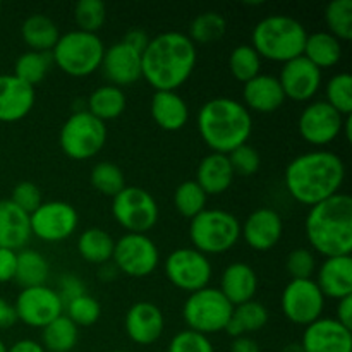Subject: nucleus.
<instances>
[{"mask_svg": "<svg viewBox=\"0 0 352 352\" xmlns=\"http://www.w3.org/2000/svg\"><path fill=\"white\" fill-rule=\"evenodd\" d=\"M241 237V222L227 210L205 208L189 220V239L203 254H222Z\"/></svg>", "mask_w": 352, "mask_h": 352, "instance_id": "7", "label": "nucleus"}, {"mask_svg": "<svg viewBox=\"0 0 352 352\" xmlns=\"http://www.w3.org/2000/svg\"><path fill=\"white\" fill-rule=\"evenodd\" d=\"M315 282L325 298L339 301L352 296V258H325L322 267L318 268V278Z\"/></svg>", "mask_w": 352, "mask_h": 352, "instance_id": "24", "label": "nucleus"}, {"mask_svg": "<svg viewBox=\"0 0 352 352\" xmlns=\"http://www.w3.org/2000/svg\"><path fill=\"white\" fill-rule=\"evenodd\" d=\"M21 34L28 47L34 52H52L60 38L57 24L45 14L26 17L21 26Z\"/></svg>", "mask_w": 352, "mask_h": 352, "instance_id": "31", "label": "nucleus"}, {"mask_svg": "<svg viewBox=\"0 0 352 352\" xmlns=\"http://www.w3.org/2000/svg\"><path fill=\"white\" fill-rule=\"evenodd\" d=\"M230 74L241 82L256 78L261 69V57L251 45H239L229 55Z\"/></svg>", "mask_w": 352, "mask_h": 352, "instance_id": "39", "label": "nucleus"}, {"mask_svg": "<svg viewBox=\"0 0 352 352\" xmlns=\"http://www.w3.org/2000/svg\"><path fill=\"white\" fill-rule=\"evenodd\" d=\"M302 57L308 58L320 71L325 67H333L336 64H339L340 57H342V45L329 31H316L306 38Z\"/></svg>", "mask_w": 352, "mask_h": 352, "instance_id": "30", "label": "nucleus"}, {"mask_svg": "<svg viewBox=\"0 0 352 352\" xmlns=\"http://www.w3.org/2000/svg\"><path fill=\"white\" fill-rule=\"evenodd\" d=\"M52 65H54L52 52L28 50L17 57L16 65H14V76L34 88L47 78Z\"/></svg>", "mask_w": 352, "mask_h": 352, "instance_id": "35", "label": "nucleus"}, {"mask_svg": "<svg viewBox=\"0 0 352 352\" xmlns=\"http://www.w3.org/2000/svg\"><path fill=\"white\" fill-rule=\"evenodd\" d=\"M230 352H260V346H258V342L254 339L243 336L232 340V344H230Z\"/></svg>", "mask_w": 352, "mask_h": 352, "instance_id": "54", "label": "nucleus"}, {"mask_svg": "<svg viewBox=\"0 0 352 352\" xmlns=\"http://www.w3.org/2000/svg\"><path fill=\"white\" fill-rule=\"evenodd\" d=\"M91 186L102 195L113 198L126 188V177L124 172L112 162H100L93 167L89 174Z\"/></svg>", "mask_w": 352, "mask_h": 352, "instance_id": "40", "label": "nucleus"}, {"mask_svg": "<svg viewBox=\"0 0 352 352\" xmlns=\"http://www.w3.org/2000/svg\"><path fill=\"white\" fill-rule=\"evenodd\" d=\"M241 234L251 250L270 251L282 239L284 222L274 208H258L244 220Z\"/></svg>", "mask_w": 352, "mask_h": 352, "instance_id": "21", "label": "nucleus"}, {"mask_svg": "<svg viewBox=\"0 0 352 352\" xmlns=\"http://www.w3.org/2000/svg\"><path fill=\"white\" fill-rule=\"evenodd\" d=\"M219 291L226 296L227 301L232 306L251 301L258 291L256 272L250 265L241 263V261L229 265L220 278Z\"/></svg>", "mask_w": 352, "mask_h": 352, "instance_id": "25", "label": "nucleus"}, {"mask_svg": "<svg viewBox=\"0 0 352 352\" xmlns=\"http://www.w3.org/2000/svg\"><path fill=\"white\" fill-rule=\"evenodd\" d=\"M100 69L110 81V85L117 86V88L134 85L143 78L141 76V54L124 41H117L112 47L107 48Z\"/></svg>", "mask_w": 352, "mask_h": 352, "instance_id": "19", "label": "nucleus"}, {"mask_svg": "<svg viewBox=\"0 0 352 352\" xmlns=\"http://www.w3.org/2000/svg\"><path fill=\"white\" fill-rule=\"evenodd\" d=\"M30 237V215L10 199H0V248L17 251L26 246Z\"/></svg>", "mask_w": 352, "mask_h": 352, "instance_id": "26", "label": "nucleus"}, {"mask_svg": "<svg viewBox=\"0 0 352 352\" xmlns=\"http://www.w3.org/2000/svg\"><path fill=\"white\" fill-rule=\"evenodd\" d=\"M79 213L67 201H45L30 215L31 236L45 243H60L76 232Z\"/></svg>", "mask_w": 352, "mask_h": 352, "instance_id": "13", "label": "nucleus"}, {"mask_svg": "<svg viewBox=\"0 0 352 352\" xmlns=\"http://www.w3.org/2000/svg\"><path fill=\"white\" fill-rule=\"evenodd\" d=\"M206 192L196 181H184L174 192V206L184 219H195L206 208Z\"/></svg>", "mask_w": 352, "mask_h": 352, "instance_id": "38", "label": "nucleus"}, {"mask_svg": "<svg viewBox=\"0 0 352 352\" xmlns=\"http://www.w3.org/2000/svg\"><path fill=\"white\" fill-rule=\"evenodd\" d=\"M346 179L344 160L333 151H308L285 167L284 182L289 195L302 205L315 206L339 195Z\"/></svg>", "mask_w": 352, "mask_h": 352, "instance_id": "2", "label": "nucleus"}, {"mask_svg": "<svg viewBox=\"0 0 352 352\" xmlns=\"http://www.w3.org/2000/svg\"><path fill=\"white\" fill-rule=\"evenodd\" d=\"M116 241L107 230L100 227L86 229L78 239V251L81 258L93 265H105L112 260Z\"/></svg>", "mask_w": 352, "mask_h": 352, "instance_id": "32", "label": "nucleus"}, {"mask_svg": "<svg viewBox=\"0 0 352 352\" xmlns=\"http://www.w3.org/2000/svg\"><path fill=\"white\" fill-rule=\"evenodd\" d=\"M325 95L330 107L342 113L344 117L352 116V76L349 72H339L329 79Z\"/></svg>", "mask_w": 352, "mask_h": 352, "instance_id": "42", "label": "nucleus"}, {"mask_svg": "<svg viewBox=\"0 0 352 352\" xmlns=\"http://www.w3.org/2000/svg\"><path fill=\"white\" fill-rule=\"evenodd\" d=\"M107 141V126L88 112L78 110L62 126L58 143L72 160H88L98 155Z\"/></svg>", "mask_w": 352, "mask_h": 352, "instance_id": "9", "label": "nucleus"}, {"mask_svg": "<svg viewBox=\"0 0 352 352\" xmlns=\"http://www.w3.org/2000/svg\"><path fill=\"white\" fill-rule=\"evenodd\" d=\"M122 41L129 45V47H133L134 50L140 52V54H143L144 48L150 43V36H148L146 31L141 30V28H133V30L127 31Z\"/></svg>", "mask_w": 352, "mask_h": 352, "instance_id": "51", "label": "nucleus"}, {"mask_svg": "<svg viewBox=\"0 0 352 352\" xmlns=\"http://www.w3.org/2000/svg\"><path fill=\"white\" fill-rule=\"evenodd\" d=\"M226 17L220 12H215V10H206V12L199 14L192 19L188 36L191 38L195 45H208L213 43V41H219L226 34Z\"/></svg>", "mask_w": 352, "mask_h": 352, "instance_id": "37", "label": "nucleus"}, {"mask_svg": "<svg viewBox=\"0 0 352 352\" xmlns=\"http://www.w3.org/2000/svg\"><path fill=\"white\" fill-rule=\"evenodd\" d=\"M112 260L124 275L143 278L153 274L160 263V251L146 234H124L113 246Z\"/></svg>", "mask_w": 352, "mask_h": 352, "instance_id": "11", "label": "nucleus"}, {"mask_svg": "<svg viewBox=\"0 0 352 352\" xmlns=\"http://www.w3.org/2000/svg\"><path fill=\"white\" fill-rule=\"evenodd\" d=\"M10 201L17 206V208L23 210L24 213L31 215L38 206L41 205V192L38 189L36 184L30 181H23L12 189V196H10Z\"/></svg>", "mask_w": 352, "mask_h": 352, "instance_id": "48", "label": "nucleus"}, {"mask_svg": "<svg viewBox=\"0 0 352 352\" xmlns=\"http://www.w3.org/2000/svg\"><path fill=\"white\" fill-rule=\"evenodd\" d=\"M107 19V7L102 0H79L74 6V21L78 30L95 33L102 30Z\"/></svg>", "mask_w": 352, "mask_h": 352, "instance_id": "44", "label": "nucleus"}, {"mask_svg": "<svg viewBox=\"0 0 352 352\" xmlns=\"http://www.w3.org/2000/svg\"><path fill=\"white\" fill-rule=\"evenodd\" d=\"M17 320L34 329H45L48 323L64 315V301L55 289L47 285L23 289L14 302Z\"/></svg>", "mask_w": 352, "mask_h": 352, "instance_id": "15", "label": "nucleus"}, {"mask_svg": "<svg viewBox=\"0 0 352 352\" xmlns=\"http://www.w3.org/2000/svg\"><path fill=\"white\" fill-rule=\"evenodd\" d=\"M34 88L14 74H0V120L16 122L24 119L34 105Z\"/></svg>", "mask_w": 352, "mask_h": 352, "instance_id": "22", "label": "nucleus"}, {"mask_svg": "<svg viewBox=\"0 0 352 352\" xmlns=\"http://www.w3.org/2000/svg\"><path fill=\"white\" fill-rule=\"evenodd\" d=\"M336 320L340 323V325H344L346 329L352 330V296L339 299Z\"/></svg>", "mask_w": 352, "mask_h": 352, "instance_id": "52", "label": "nucleus"}, {"mask_svg": "<svg viewBox=\"0 0 352 352\" xmlns=\"http://www.w3.org/2000/svg\"><path fill=\"white\" fill-rule=\"evenodd\" d=\"M50 275V265L47 258L34 250H23L17 253V267L14 280L23 289L45 285Z\"/></svg>", "mask_w": 352, "mask_h": 352, "instance_id": "34", "label": "nucleus"}, {"mask_svg": "<svg viewBox=\"0 0 352 352\" xmlns=\"http://www.w3.org/2000/svg\"><path fill=\"white\" fill-rule=\"evenodd\" d=\"M43 349L50 352H69L76 347L79 339V330L65 315L58 316L45 329H41Z\"/></svg>", "mask_w": 352, "mask_h": 352, "instance_id": "36", "label": "nucleus"}, {"mask_svg": "<svg viewBox=\"0 0 352 352\" xmlns=\"http://www.w3.org/2000/svg\"><path fill=\"white\" fill-rule=\"evenodd\" d=\"M277 79L285 98L294 102H308L322 86V71L308 58L299 55L282 65L280 76Z\"/></svg>", "mask_w": 352, "mask_h": 352, "instance_id": "17", "label": "nucleus"}, {"mask_svg": "<svg viewBox=\"0 0 352 352\" xmlns=\"http://www.w3.org/2000/svg\"><path fill=\"white\" fill-rule=\"evenodd\" d=\"M7 352H45V349L41 344L36 342V340L23 339L19 340V342L14 344L10 349H7Z\"/></svg>", "mask_w": 352, "mask_h": 352, "instance_id": "55", "label": "nucleus"}, {"mask_svg": "<svg viewBox=\"0 0 352 352\" xmlns=\"http://www.w3.org/2000/svg\"><path fill=\"white\" fill-rule=\"evenodd\" d=\"M306 237L325 258L351 256L352 198L346 192L332 196L309 208L305 222Z\"/></svg>", "mask_w": 352, "mask_h": 352, "instance_id": "3", "label": "nucleus"}, {"mask_svg": "<svg viewBox=\"0 0 352 352\" xmlns=\"http://www.w3.org/2000/svg\"><path fill=\"white\" fill-rule=\"evenodd\" d=\"M243 98V105L258 113L275 112L285 102V95L278 79L268 74H258L256 78L244 82Z\"/></svg>", "mask_w": 352, "mask_h": 352, "instance_id": "23", "label": "nucleus"}, {"mask_svg": "<svg viewBox=\"0 0 352 352\" xmlns=\"http://www.w3.org/2000/svg\"><path fill=\"white\" fill-rule=\"evenodd\" d=\"M234 174L229 157L223 153H210L199 162L196 179L199 188L208 195H222L232 186Z\"/></svg>", "mask_w": 352, "mask_h": 352, "instance_id": "27", "label": "nucleus"}, {"mask_svg": "<svg viewBox=\"0 0 352 352\" xmlns=\"http://www.w3.org/2000/svg\"><path fill=\"white\" fill-rule=\"evenodd\" d=\"M0 352H7V346L2 342V339H0Z\"/></svg>", "mask_w": 352, "mask_h": 352, "instance_id": "57", "label": "nucleus"}, {"mask_svg": "<svg viewBox=\"0 0 352 352\" xmlns=\"http://www.w3.org/2000/svg\"><path fill=\"white\" fill-rule=\"evenodd\" d=\"M126 333L134 344L150 346L155 344L164 333L165 318L162 309L155 302L140 301L134 302L126 313L124 320Z\"/></svg>", "mask_w": 352, "mask_h": 352, "instance_id": "20", "label": "nucleus"}, {"mask_svg": "<svg viewBox=\"0 0 352 352\" xmlns=\"http://www.w3.org/2000/svg\"><path fill=\"white\" fill-rule=\"evenodd\" d=\"M17 267V251L0 248V284L14 280Z\"/></svg>", "mask_w": 352, "mask_h": 352, "instance_id": "50", "label": "nucleus"}, {"mask_svg": "<svg viewBox=\"0 0 352 352\" xmlns=\"http://www.w3.org/2000/svg\"><path fill=\"white\" fill-rule=\"evenodd\" d=\"M57 292H58V296H60L62 301H64V306H65V302H69L71 299L86 294V287L78 277H74V275L69 274V275H64V277L58 280V291Z\"/></svg>", "mask_w": 352, "mask_h": 352, "instance_id": "49", "label": "nucleus"}, {"mask_svg": "<svg viewBox=\"0 0 352 352\" xmlns=\"http://www.w3.org/2000/svg\"><path fill=\"white\" fill-rule=\"evenodd\" d=\"M306 28L298 19L284 14L263 17L251 33V47L260 57L274 62H285L302 55L305 48Z\"/></svg>", "mask_w": 352, "mask_h": 352, "instance_id": "5", "label": "nucleus"}, {"mask_svg": "<svg viewBox=\"0 0 352 352\" xmlns=\"http://www.w3.org/2000/svg\"><path fill=\"white\" fill-rule=\"evenodd\" d=\"M17 322L16 309L7 299L0 298V329H9Z\"/></svg>", "mask_w": 352, "mask_h": 352, "instance_id": "53", "label": "nucleus"}, {"mask_svg": "<svg viewBox=\"0 0 352 352\" xmlns=\"http://www.w3.org/2000/svg\"><path fill=\"white\" fill-rule=\"evenodd\" d=\"M64 311L65 316L76 327H89L98 322L100 315H102V306H100V302L95 298L82 294L65 302Z\"/></svg>", "mask_w": 352, "mask_h": 352, "instance_id": "43", "label": "nucleus"}, {"mask_svg": "<svg viewBox=\"0 0 352 352\" xmlns=\"http://www.w3.org/2000/svg\"><path fill=\"white\" fill-rule=\"evenodd\" d=\"M112 352H131V351H112Z\"/></svg>", "mask_w": 352, "mask_h": 352, "instance_id": "58", "label": "nucleus"}, {"mask_svg": "<svg viewBox=\"0 0 352 352\" xmlns=\"http://www.w3.org/2000/svg\"><path fill=\"white\" fill-rule=\"evenodd\" d=\"M105 45L95 33L72 30L60 34L52 50V58L58 69L74 78L93 74L102 65Z\"/></svg>", "mask_w": 352, "mask_h": 352, "instance_id": "6", "label": "nucleus"}, {"mask_svg": "<svg viewBox=\"0 0 352 352\" xmlns=\"http://www.w3.org/2000/svg\"><path fill=\"white\" fill-rule=\"evenodd\" d=\"M150 110L153 120L164 131H179L188 124L189 107L177 91H155Z\"/></svg>", "mask_w": 352, "mask_h": 352, "instance_id": "28", "label": "nucleus"}, {"mask_svg": "<svg viewBox=\"0 0 352 352\" xmlns=\"http://www.w3.org/2000/svg\"><path fill=\"white\" fill-rule=\"evenodd\" d=\"M301 346L305 352H352V330L322 316L306 327Z\"/></svg>", "mask_w": 352, "mask_h": 352, "instance_id": "18", "label": "nucleus"}, {"mask_svg": "<svg viewBox=\"0 0 352 352\" xmlns=\"http://www.w3.org/2000/svg\"><path fill=\"white\" fill-rule=\"evenodd\" d=\"M285 268H287V274L291 275V280L311 278L316 268V258L306 248H296L289 253L287 260H285Z\"/></svg>", "mask_w": 352, "mask_h": 352, "instance_id": "46", "label": "nucleus"}, {"mask_svg": "<svg viewBox=\"0 0 352 352\" xmlns=\"http://www.w3.org/2000/svg\"><path fill=\"white\" fill-rule=\"evenodd\" d=\"M232 311L234 306L227 301L226 296L219 289L208 285L189 294L182 308V316L189 330L208 337L210 333L226 330Z\"/></svg>", "mask_w": 352, "mask_h": 352, "instance_id": "8", "label": "nucleus"}, {"mask_svg": "<svg viewBox=\"0 0 352 352\" xmlns=\"http://www.w3.org/2000/svg\"><path fill=\"white\" fill-rule=\"evenodd\" d=\"M198 131L213 153L229 155L246 144L253 131V119L246 107L234 98L208 100L198 112Z\"/></svg>", "mask_w": 352, "mask_h": 352, "instance_id": "4", "label": "nucleus"}, {"mask_svg": "<svg viewBox=\"0 0 352 352\" xmlns=\"http://www.w3.org/2000/svg\"><path fill=\"white\" fill-rule=\"evenodd\" d=\"M227 157H229L230 167H232L234 174L243 175V177H250V175L256 174L261 164L260 153L248 143L237 146L236 150L230 151Z\"/></svg>", "mask_w": 352, "mask_h": 352, "instance_id": "45", "label": "nucleus"}, {"mask_svg": "<svg viewBox=\"0 0 352 352\" xmlns=\"http://www.w3.org/2000/svg\"><path fill=\"white\" fill-rule=\"evenodd\" d=\"M267 323V308H265L261 302L251 299V301L243 302V305L234 306L232 316H230L229 323H227L223 332H227V336H230L232 339H237V337L258 332V330L263 329Z\"/></svg>", "mask_w": 352, "mask_h": 352, "instance_id": "29", "label": "nucleus"}, {"mask_svg": "<svg viewBox=\"0 0 352 352\" xmlns=\"http://www.w3.org/2000/svg\"><path fill=\"white\" fill-rule=\"evenodd\" d=\"M325 21L330 34L339 41H349L352 38V0H332L327 6Z\"/></svg>", "mask_w": 352, "mask_h": 352, "instance_id": "41", "label": "nucleus"}, {"mask_svg": "<svg viewBox=\"0 0 352 352\" xmlns=\"http://www.w3.org/2000/svg\"><path fill=\"white\" fill-rule=\"evenodd\" d=\"M196 45L181 31H165L150 38L141 54V76L155 91H175L192 74Z\"/></svg>", "mask_w": 352, "mask_h": 352, "instance_id": "1", "label": "nucleus"}, {"mask_svg": "<svg viewBox=\"0 0 352 352\" xmlns=\"http://www.w3.org/2000/svg\"><path fill=\"white\" fill-rule=\"evenodd\" d=\"M112 215L131 234H146L158 222L160 210L146 189L126 186L112 198Z\"/></svg>", "mask_w": 352, "mask_h": 352, "instance_id": "10", "label": "nucleus"}, {"mask_svg": "<svg viewBox=\"0 0 352 352\" xmlns=\"http://www.w3.org/2000/svg\"><path fill=\"white\" fill-rule=\"evenodd\" d=\"M280 352H305V351H302L301 342H299V344L298 342H292V344H287V346H285Z\"/></svg>", "mask_w": 352, "mask_h": 352, "instance_id": "56", "label": "nucleus"}, {"mask_svg": "<svg viewBox=\"0 0 352 352\" xmlns=\"http://www.w3.org/2000/svg\"><path fill=\"white\" fill-rule=\"evenodd\" d=\"M86 110L102 122L117 119L126 110V95H124L122 88H117L113 85H103L89 95Z\"/></svg>", "mask_w": 352, "mask_h": 352, "instance_id": "33", "label": "nucleus"}, {"mask_svg": "<svg viewBox=\"0 0 352 352\" xmlns=\"http://www.w3.org/2000/svg\"><path fill=\"white\" fill-rule=\"evenodd\" d=\"M0 10H2V3H0Z\"/></svg>", "mask_w": 352, "mask_h": 352, "instance_id": "59", "label": "nucleus"}, {"mask_svg": "<svg viewBox=\"0 0 352 352\" xmlns=\"http://www.w3.org/2000/svg\"><path fill=\"white\" fill-rule=\"evenodd\" d=\"M280 305L289 322L308 327L322 318L325 296L322 294L313 278L291 280L282 292Z\"/></svg>", "mask_w": 352, "mask_h": 352, "instance_id": "14", "label": "nucleus"}, {"mask_svg": "<svg viewBox=\"0 0 352 352\" xmlns=\"http://www.w3.org/2000/svg\"><path fill=\"white\" fill-rule=\"evenodd\" d=\"M346 117L330 107L325 100L311 102L298 119V129L302 140L315 146H325L342 134Z\"/></svg>", "mask_w": 352, "mask_h": 352, "instance_id": "16", "label": "nucleus"}, {"mask_svg": "<svg viewBox=\"0 0 352 352\" xmlns=\"http://www.w3.org/2000/svg\"><path fill=\"white\" fill-rule=\"evenodd\" d=\"M167 352H215L206 336L192 330H182L170 340Z\"/></svg>", "mask_w": 352, "mask_h": 352, "instance_id": "47", "label": "nucleus"}, {"mask_svg": "<svg viewBox=\"0 0 352 352\" xmlns=\"http://www.w3.org/2000/svg\"><path fill=\"white\" fill-rule=\"evenodd\" d=\"M164 268L170 284L189 294L208 287L212 278V263L206 254L199 253L195 248L174 250L165 260Z\"/></svg>", "mask_w": 352, "mask_h": 352, "instance_id": "12", "label": "nucleus"}]
</instances>
